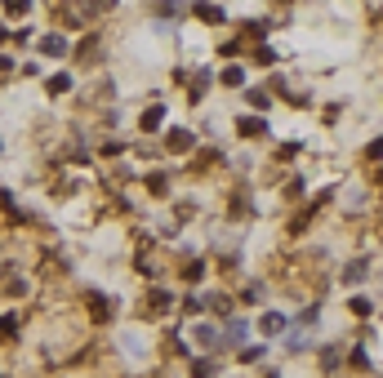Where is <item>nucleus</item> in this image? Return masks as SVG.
<instances>
[{
  "label": "nucleus",
  "mask_w": 383,
  "mask_h": 378,
  "mask_svg": "<svg viewBox=\"0 0 383 378\" xmlns=\"http://www.w3.org/2000/svg\"><path fill=\"white\" fill-rule=\"evenodd\" d=\"M85 316H89V325H111V320H116V302H111V294L89 289L85 294Z\"/></svg>",
  "instance_id": "f257e3e1"
},
{
  "label": "nucleus",
  "mask_w": 383,
  "mask_h": 378,
  "mask_svg": "<svg viewBox=\"0 0 383 378\" xmlns=\"http://www.w3.org/2000/svg\"><path fill=\"white\" fill-rule=\"evenodd\" d=\"M18 338H23V311L18 307L0 311V343H18Z\"/></svg>",
  "instance_id": "f03ea898"
},
{
  "label": "nucleus",
  "mask_w": 383,
  "mask_h": 378,
  "mask_svg": "<svg viewBox=\"0 0 383 378\" xmlns=\"http://www.w3.org/2000/svg\"><path fill=\"white\" fill-rule=\"evenodd\" d=\"M174 307V294L170 289H147V302L138 307V316H161V311Z\"/></svg>",
  "instance_id": "7ed1b4c3"
},
{
  "label": "nucleus",
  "mask_w": 383,
  "mask_h": 378,
  "mask_svg": "<svg viewBox=\"0 0 383 378\" xmlns=\"http://www.w3.org/2000/svg\"><path fill=\"white\" fill-rule=\"evenodd\" d=\"M41 54L45 58H67L72 54V41L63 32H50V36H41Z\"/></svg>",
  "instance_id": "20e7f679"
},
{
  "label": "nucleus",
  "mask_w": 383,
  "mask_h": 378,
  "mask_svg": "<svg viewBox=\"0 0 383 378\" xmlns=\"http://www.w3.org/2000/svg\"><path fill=\"white\" fill-rule=\"evenodd\" d=\"M0 210H5L9 227H23V223H27V210L14 201V192H9V187H0Z\"/></svg>",
  "instance_id": "39448f33"
},
{
  "label": "nucleus",
  "mask_w": 383,
  "mask_h": 378,
  "mask_svg": "<svg viewBox=\"0 0 383 378\" xmlns=\"http://www.w3.org/2000/svg\"><path fill=\"white\" fill-rule=\"evenodd\" d=\"M192 343L205 347V352H214L223 338H219V329H214V325H205V320H201V325H192Z\"/></svg>",
  "instance_id": "423d86ee"
},
{
  "label": "nucleus",
  "mask_w": 383,
  "mask_h": 378,
  "mask_svg": "<svg viewBox=\"0 0 383 378\" xmlns=\"http://www.w3.org/2000/svg\"><path fill=\"white\" fill-rule=\"evenodd\" d=\"M45 93H50V98H58V93H72V76H67V71L45 76Z\"/></svg>",
  "instance_id": "0eeeda50"
},
{
  "label": "nucleus",
  "mask_w": 383,
  "mask_h": 378,
  "mask_svg": "<svg viewBox=\"0 0 383 378\" xmlns=\"http://www.w3.org/2000/svg\"><path fill=\"white\" fill-rule=\"evenodd\" d=\"M259 329H263L267 338H276V334H281V329H285V316H281V311H267V316L259 320Z\"/></svg>",
  "instance_id": "6e6552de"
},
{
  "label": "nucleus",
  "mask_w": 383,
  "mask_h": 378,
  "mask_svg": "<svg viewBox=\"0 0 383 378\" xmlns=\"http://www.w3.org/2000/svg\"><path fill=\"white\" fill-rule=\"evenodd\" d=\"M138 125H143L147 134H156V129L165 125V107H147V111H143V120H138Z\"/></svg>",
  "instance_id": "1a4fd4ad"
},
{
  "label": "nucleus",
  "mask_w": 383,
  "mask_h": 378,
  "mask_svg": "<svg viewBox=\"0 0 383 378\" xmlns=\"http://www.w3.org/2000/svg\"><path fill=\"white\" fill-rule=\"evenodd\" d=\"M192 14H196V18H201V23H210V27H219V23H223V18H228V14H223V9H219V5H196V9H192Z\"/></svg>",
  "instance_id": "9d476101"
},
{
  "label": "nucleus",
  "mask_w": 383,
  "mask_h": 378,
  "mask_svg": "<svg viewBox=\"0 0 383 378\" xmlns=\"http://www.w3.org/2000/svg\"><path fill=\"white\" fill-rule=\"evenodd\" d=\"M165 147H170V151H188L192 134H188V129H170V134H165Z\"/></svg>",
  "instance_id": "9b49d317"
},
{
  "label": "nucleus",
  "mask_w": 383,
  "mask_h": 378,
  "mask_svg": "<svg viewBox=\"0 0 383 378\" xmlns=\"http://www.w3.org/2000/svg\"><path fill=\"white\" fill-rule=\"evenodd\" d=\"M245 334H250V325H245V320H232V325L223 329V343H232V347H237V343H245Z\"/></svg>",
  "instance_id": "f8f14e48"
},
{
  "label": "nucleus",
  "mask_w": 383,
  "mask_h": 378,
  "mask_svg": "<svg viewBox=\"0 0 383 378\" xmlns=\"http://www.w3.org/2000/svg\"><path fill=\"white\" fill-rule=\"evenodd\" d=\"M76 58H80V63H94V58H98V36H85V41L76 45Z\"/></svg>",
  "instance_id": "ddd939ff"
},
{
  "label": "nucleus",
  "mask_w": 383,
  "mask_h": 378,
  "mask_svg": "<svg viewBox=\"0 0 383 378\" xmlns=\"http://www.w3.org/2000/svg\"><path fill=\"white\" fill-rule=\"evenodd\" d=\"M237 129H241L245 138H259V134H263V120H259V116H241V120H237Z\"/></svg>",
  "instance_id": "4468645a"
},
{
  "label": "nucleus",
  "mask_w": 383,
  "mask_h": 378,
  "mask_svg": "<svg viewBox=\"0 0 383 378\" xmlns=\"http://www.w3.org/2000/svg\"><path fill=\"white\" fill-rule=\"evenodd\" d=\"M32 14V0H5V18H27Z\"/></svg>",
  "instance_id": "2eb2a0df"
},
{
  "label": "nucleus",
  "mask_w": 383,
  "mask_h": 378,
  "mask_svg": "<svg viewBox=\"0 0 383 378\" xmlns=\"http://www.w3.org/2000/svg\"><path fill=\"white\" fill-rule=\"evenodd\" d=\"M147 9H156L161 18H174L179 14V0H147Z\"/></svg>",
  "instance_id": "dca6fc26"
},
{
  "label": "nucleus",
  "mask_w": 383,
  "mask_h": 378,
  "mask_svg": "<svg viewBox=\"0 0 383 378\" xmlns=\"http://www.w3.org/2000/svg\"><path fill=\"white\" fill-rule=\"evenodd\" d=\"M14 71H18V63L9 58V54H0V89H5V85L14 80Z\"/></svg>",
  "instance_id": "f3484780"
},
{
  "label": "nucleus",
  "mask_w": 383,
  "mask_h": 378,
  "mask_svg": "<svg viewBox=\"0 0 383 378\" xmlns=\"http://www.w3.org/2000/svg\"><path fill=\"white\" fill-rule=\"evenodd\" d=\"M147 187H152V196H165L170 192V178L165 174H147Z\"/></svg>",
  "instance_id": "a211bd4d"
},
{
  "label": "nucleus",
  "mask_w": 383,
  "mask_h": 378,
  "mask_svg": "<svg viewBox=\"0 0 383 378\" xmlns=\"http://www.w3.org/2000/svg\"><path fill=\"white\" fill-rule=\"evenodd\" d=\"M201 276H205V263H188V267H183V280H188V285H196Z\"/></svg>",
  "instance_id": "6ab92c4d"
},
{
  "label": "nucleus",
  "mask_w": 383,
  "mask_h": 378,
  "mask_svg": "<svg viewBox=\"0 0 383 378\" xmlns=\"http://www.w3.org/2000/svg\"><path fill=\"white\" fill-rule=\"evenodd\" d=\"M192 378H214V361H192Z\"/></svg>",
  "instance_id": "aec40b11"
},
{
  "label": "nucleus",
  "mask_w": 383,
  "mask_h": 378,
  "mask_svg": "<svg viewBox=\"0 0 383 378\" xmlns=\"http://www.w3.org/2000/svg\"><path fill=\"white\" fill-rule=\"evenodd\" d=\"M321 365H325V370H334V365H339V347H325V352H321Z\"/></svg>",
  "instance_id": "412c9836"
},
{
  "label": "nucleus",
  "mask_w": 383,
  "mask_h": 378,
  "mask_svg": "<svg viewBox=\"0 0 383 378\" xmlns=\"http://www.w3.org/2000/svg\"><path fill=\"white\" fill-rule=\"evenodd\" d=\"M241 80H245V76H241V67H228V71H223V85H232V89H237Z\"/></svg>",
  "instance_id": "4be33fe9"
},
{
  "label": "nucleus",
  "mask_w": 383,
  "mask_h": 378,
  "mask_svg": "<svg viewBox=\"0 0 383 378\" xmlns=\"http://www.w3.org/2000/svg\"><path fill=\"white\" fill-rule=\"evenodd\" d=\"M361 276H366V263H352V267L343 271V280H361Z\"/></svg>",
  "instance_id": "5701e85b"
},
{
  "label": "nucleus",
  "mask_w": 383,
  "mask_h": 378,
  "mask_svg": "<svg viewBox=\"0 0 383 378\" xmlns=\"http://www.w3.org/2000/svg\"><path fill=\"white\" fill-rule=\"evenodd\" d=\"M9 41H14V32H9V27L0 23V45H9Z\"/></svg>",
  "instance_id": "b1692460"
},
{
  "label": "nucleus",
  "mask_w": 383,
  "mask_h": 378,
  "mask_svg": "<svg viewBox=\"0 0 383 378\" xmlns=\"http://www.w3.org/2000/svg\"><path fill=\"white\" fill-rule=\"evenodd\" d=\"M0 156H5V143H0Z\"/></svg>",
  "instance_id": "393cba45"
},
{
  "label": "nucleus",
  "mask_w": 383,
  "mask_h": 378,
  "mask_svg": "<svg viewBox=\"0 0 383 378\" xmlns=\"http://www.w3.org/2000/svg\"><path fill=\"white\" fill-rule=\"evenodd\" d=\"M0 378H9V374H5V370H0Z\"/></svg>",
  "instance_id": "a878e982"
}]
</instances>
